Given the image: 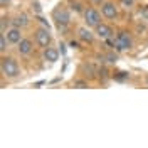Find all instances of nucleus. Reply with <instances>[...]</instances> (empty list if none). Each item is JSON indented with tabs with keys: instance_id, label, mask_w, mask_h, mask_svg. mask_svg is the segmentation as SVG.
<instances>
[{
	"instance_id": "nucleus-6",
	"label": "nucleus",
	"mask_w": 148,
	"mask_h": 148,
	"mask_svg": "<svg viewBox=\"0 0 148 148\" xmlns=\"http://www.w3.org/2000/svg\"><path fill=\"white\" fill-rule=\"evenodd\" d=\"M99 10H101L104 20H118L120 18V7L114 0H104Z\"/></svg>"
},
{
	"instance_id": "nucleus-7",
	"label": "nucleus",
	"mask_w": 148,
	"mask_h": 148,
	"mask_svg": "<svg viewBox=\"0 0 148 148\" xmlns=\"http://www.w3.org/2000/svg\"><path fill=\"white\" fill-rule=\"evenodd\" d=\"M76 37H77V40H81L83 44H89L92 46L94 42H96V32L91 30V27H88V25H81V27L76 29Z\"/></svg>"
},
{
	"instance_id": "nucleus-21",
	"label": "nucleus",
	"mask_w": 148,
	"mask_h": 148,
	"mask_svg": "<svg viewBox=\"0 0 148 148\" xmlns=\"http://www.w3.org/2000/svg\"><path fill=\"white\" fill-rule=\"evenodd\" d=\"M10 2H12V0H0V7H2V9H7L10 5Z\"/></svg>"
},
{
	"instance_id": "nucleus-22",
	"label": "nucleus",
	"mask_w": 148,
	"mask_h": 148,
	"mask_svg": "<svg viewBox=\"0 0 148 148\" xmlns=\"http://www.w3.org/2000/svg\"><path fill=\"white\" fill-rule=\"evenodd\" d=\"M88 2H89V5H94V7L99 5V7H101V3L104 2V0H88Z\"/></svg>"
},
{
	"instance_id": "nucleus-1",
	"label": "nucleus",
	"mask_w": 148,
	"mask_h": 148,
	"mask_svg": "<svg viewBox=\"0 0 148 148\" xmlns=\"http://www.w3.org/2000/svg\"><path fill=\"white\" fill-rule=\"evenodd\" d=\"M51 18L54 22L56 29L61 32V34H66L67 29L71 27V20H73V10L69 9L67 3H57L52 12H51Z\"/></svg>"
},
{
	"instance_id": "nucleus-19",
	"label": "nucleus",
	"mask_w": 148,
	"mask_h": 148,
	"mask_svg": "<svg viewBox=\"0 0 148 148\" xmlns=\"http://www.w3.org/2000/svg\"><path fill=\"white\" fill-rule=\"evenodd\" d=\"M130 76H128V73H118V74H113V79H114V81H126V79H128Z\"/></svg>"
},
{
	"instance_id": "nucleus-20",
	"label": "nucleus",
	"mask_w": 148,
	"mask_h": 148,
	"mask_svg": "<svg viewBox=\"0 0 148 148\" xmlns=\"http://www.w3.org/2000/svg\"><path fill=\"white\" fill-rule=\"evenodd\" d=\"M120 3L125 9H131V7L135 5V0H120Z\"/></svg>"
},
{
	"instance_id": "nucleus-16",
	"label": "nucleus",
	"mask_w": 148,
	"mask_h": 148,
	"mask_svg": "<svg viewBox=\"0 0 148 148\" xmlns=\"http://www.w3.org/2000/svg\"><path fill=\"white\" fill-rule=\"evenodd\" d=\"M9 46H10V42H9V39H7V36L2 32L0 34V54L3 56V54H7V51H9Z\"/></svg>"
},
{
	"instance_id": "nucleus-15",
	"label": "nucleus",
	"mask_w": 148,
	"mask_h": 148,
	"mask_svg": "<svg viewBox=\"0 0 148 148\" xmlns=\"http://www.w3.org/2000/svg\"><path fill=\"white\" fill-rule=\"evenodd\" d=\"M71 86L73 88H79V89H84V88H89V81L86 77H83V76H79L77 79H73L71 81Z\"/></svg>"
},
{
	"instance_id": "nucleus-3",
	"label": "nucleus",
	"mask_w": 148,
	"mask_h": 148,
	"mask_svg": "<svg viewBox=\"0 0 148 148\" xmlns=\"http://www.w3.org/2000/svg\"><path fill=\"white\" fill-rule=\"evenodd\" d=\"M135 46V37L133 32L128 29H118L114 34V49L118 52H128Z\"/></svg>"
},
{
	"instance_id": "nucleus-8",
	"label": "nucleus",
	"mask_w": 148,
	"mask_h": 148,
	"mask_svg": "<svg viewBox=\"0 0 148 148\" xmlns=\"http://www.w3.org/2000/svg\"><path fill=\"white\" fill-rule=\"evenodd\" d=\"M36 42H34V39L32 37H24L20 42L17 44V54L22 56V57H29V56L34 52V49H36Z\"/></svg>"
},
{
	"instance_id": "nucleus-5",
	"label": "nucleus",
	"mask_w": 148,
	"mask_h": 148,
	"mask_svg": "<svg viewBox=\"0 0 148 148\" xmlns=\"http://www.w3.org/2000/svg\"><path fill=\"white\" fill-rule=\"evenodd\" d=\"M103 14L101 10H98L94 5H86V9L83 12V20H84V25H88V27L94 29L98 24H101L103 22Z\"/></svg>"
},
{
	"instance_id": "nucleus-17",
	"label": "nucleus",
	"mask_w": 148,
	"mask_h": 148,
	"mask_svg": "<svg viewBox=\"0 0 148 148\" xmlns=\"http://www.w3.org/2000/svg\"><path fill=\"white\" fill-rule=\"evenodd\" d=\"M9 24H12V17L9 15H2V20H0V32H7L9 30Z\"/></svg>"
},
{
	"instance_id": "nucleus-4",
	"label": "nucleus",
	"mask_w": 148,
	"mask_h": 148,
	"mask_svg": "<svg viewBox=\"0 0 148 148\" xmlns=\"http://www.w3.org/2000/svg\"><path fill=\"white\" fill-rule=\"evenodd\" d=\"M32 39H34L36 46L39 47L40 51L52 44V34H51L49 27H44V25L34 27V30H32Z\"/></svg>"
},
{
	"instance_id": "nucleus-2",
	"label": "nucleus",
	"mask_w": 148,
	"mask_h": 148,
	"mask_svg": "<svg viewBox=\"0 0 148 148\" xmlns=\"http://www.w3.org/2000/svg\"><path fill=\"white\" fill-rule=\"evenodd\" d=\"M0 73H2V77L7 79V81H17L22 71H20L18 61L14 56L3 54L0 57Z\"/></svg>"
},
{
	"instance_id": "nucleus-12",
	"label": "nucleus",
	"mask_w": 148,
	"mask_h": 148,
	"mask_svg": "<svg viewBox=\"0 0 148 148\" xmlns=\"http://www.w3.org/2000/svg\"><path fill=\"white\" fill-rule=\"evenodd\" d=\"M42 59L46 61V62H51V64H54L59 61V49L54 47L52 44L46 49H42Z\"/></svg>"
},
{
	"instance_id": "nucleus-9",
	"label": "nucleus",
	"mask_w": 148,
	"mask_h": 148,
	"mask_svg": "<svg viewBox=\"0 0 148 148\" xmlns=\"http://www.w3.org/2000/svg\"><path fill=\"white\" fill-rule=\"evenodd\" d=\"M94 32H96V36L99 37L101 40H106V39H113V37H114V34H116V30L113 29V25L106 24V22H101V24H98V25L94 27Z\"/></svg>"
},
{
	"instance_id": "nucleus-14",
	"label": "nucleus",
	"mask_w": 148,
	"mask_h": 148,
	"mask_svg": "<svg viewBox=\"0 0 148 148\" xmlns=\"http://www.w3.org/2000/svg\"><path fill=\"white\" fill-rule=\"evenodd\" d=\"M67 5H69V9L76 12V14H81L83 15L84 9H86V5H84L81 0H67Z\"/></svg>"
},
{
	"instance_id": "nucleus-13",
	"label": "nucleus",
	"mask_w": 148,
	"mask_h": 148,
	"mask_svg": "<svg viewBox=\"0 0 148 148\" xmlns=\"http://www.w3.org/2000/svg\"><path fill=\"white\" fill-rule=\"evenodd\" d=\"M12 25L20 27V29H25V27L30 25V17H29L25 12H17V14L12 17Z\"/></svg>"
},
{
	"instance_id": "nucleus-23",
	"label": "nucleus",
	"mask_w": 148,
	"mask_h": 148,
	"mask_svg": "<svg viewBox=\"0 0 148 148\" xmlns=\"http://www.w3.org/2000/svg\"><path fill=\"white\" fill-rule=\"evenodd\" d=\"M145 84L148 86V74H147V77H145Z\"/></svg>"
},
{
	"instance_id": "nucleus-11",
	"label": "nucleus",
	"mask_w": 148,
	"mask_h": 148,
	"mask_svg": "<svg viewBox=\"0 0 148 148\" xmlns=\"http://www.w3.org/2000/svg\"><path fill=\"white\" fill-rule=\"evenodd\" d=\"M22 30H24V29L12 25V27H9V30H7V32H3V34L7 36V39H9V42L12 44V46H17L18 42L24 39V32H22Z\"/></svg>"
},
{
	"instance_id": "nucleus-10",
	"label": "nucleus",
	"mask_w": 148,
	"mask_h": 148,
	"mask_svg": "<svg viewBox=\"0 0 148 148\" xmlns=\"http://www.w3.org/2000/svg\"><path fill=\"white\" fill-rule=\"evenodd\" d=\"M79 76H83L86 77L88 81H91V79H98V67L92 64V62H83V64L79 66Z\"/></svg>"
},
{
	"instance_id": "nucleus-18",
	"label": "nucleus",
	"mask_w": 148,
	"mask_h": 148,
	"mask_svg": "<svg viewBox=\"0 0 148 148\" xmlns=\"http://www.w3.org/2000/svg\"><path fill=\"white\" fill-rule=\"evenodd\" d=\"M104 59H106V62H111V64H114V62L118 61V54H114L113 51H108V52L104 54Z\"/></svg>"
}]
</instances>
